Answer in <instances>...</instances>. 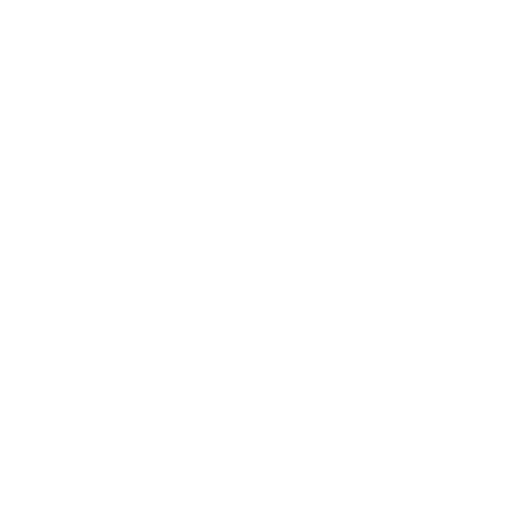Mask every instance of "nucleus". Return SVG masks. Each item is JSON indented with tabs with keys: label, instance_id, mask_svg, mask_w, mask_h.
<instances>
[]
</instances>
